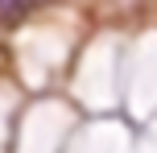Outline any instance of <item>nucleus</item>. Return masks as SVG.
Instances as JSON below:
<instances>
[{
    "label": "nucleus",
    "mask_w": 157,
    "mask_h": 153,
    "mask_svg": "<svg viewBox=\"0 0 157 153\" xmlns=\"http://www.w3.org/2000/svg\"><path fill=\"white\" fill-rule=\"evenodd\" d=\"M25 13H29L25 4H0V25H17Z\"/></svg>",
    "instance_id": "nucleus-1"
}]
</instances>
